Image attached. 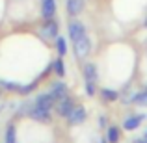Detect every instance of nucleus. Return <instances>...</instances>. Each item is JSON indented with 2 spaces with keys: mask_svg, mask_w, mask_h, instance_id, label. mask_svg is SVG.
<instances>
[{
  "mask_svg": "<svg viewBox=\"0 0 147 143\" xmlns=\"http://www.w3.org/2000/svg\"><path fill=\"white\" fill-rule=\"evenodd\" d=\"M73 45H75V56L76 58H86L88 54H90L91 43H90V39H88V36H84V37H80V39L73 41Z\"/></svg>",
  "mask_w": 147,
  "mask_h": 143,
  "instance_id": "nucleus-1",
  "label": "nucleus"
},
{
  "mask_svg": "<svg viewBox=\"0 0 147 143\" xmlns=\"http://www.w3.org/2000/svg\"><path fill=\"white\" fill-rule=\"evenodd\" d=\"M88 36L86 34V28H84V24L80 21H71L69 22V37H71V41H76L80 39V37Z\"/></svg>",
  "mask_w": 147,
  "mask_h": 143,
  "instance_id": "nucleus-2",
  "label": "nucleus"
},
{
  "mask_svg": "<svg viewBox=\"0 0 147 143\" xmlns=\"http://www.w3.org/2000/svg\"><path fill=\"white\" fill-rule=\"evenodd\" d=\"M67 121L71 123V125H82V123L86 121V110H84L82 106H75L71 110V113L67 115Z\"/></svg>",
  "mask_w": 147,
  "mask_h": 143,
  "instance_id": "nucleus-3",
  "label": "nucleus"
},
{
  "mask_svg": "<svg viewBox=\"0 0 147 143\" xmlns=\"http://www.w3.org/2000/svg\"><path fill=\"white\" fill-rule=\"evenodd\" d=\"M52 102H54V97L50 95V93H43V95H39V97L36 99L34 106L39 108V110H47V111H50V108H52Z\"/></svg>",
  "mask_w": 147,
  "mask_h": 143,
  "instance_id": "nucleus-4",
  "label": "nucleus"
},
{
  "mask_svg": "<svg viewBox=\"0 0 147 143\" xmlns=\"http://www.w3.org/2000/svg\"><path fill=\"white\" fill-rule=\"evenodd\" d=\"M73 108H75V102H73V99H69L67 95H65L63 99L58 100V113L63 115V117H67V115L71 113Z\"/></svg>",
  "mask_w": 147,
  "mask_h": 143,
  "instance_id": "nucleus-5",
  "label": "nucleus"
},
{
  "mask_svg": "<svg viewBox=\"0 0 147 143\" xmlns=\"http://www.w3.org/2000/svg\"><path fill=\"white\" fill-rule=\"evenodd\" d=\"M145 119V115H132V117H127L125 121H123V128L125 130H136L138 126H140V123Z\"/></svg>",
  "mask_w": 147,
  "mask_h": 143,
  "instance_id": "nucleus-6",
  "label": "nucleus"
},
{
  "mask_svg": "<svg viewBox=\"0 0 147 143\" xmlns=\"http://www.w3.org/2000/svg\"><path fill=\"white\" fill-rule=\"evenodd\" d=\"M84 9V0H67V13L71 17H76Z\"/></svg>",
  "mask_w": 147,
  "mask_h": 143,
  "instance_id": "nucleus-7",
  "label": "nucleus"
},
{
  "mask_svg": "<svg viewBox=\"0 0 147 143\" xmlns=\"http://www.w3.org/2000/svg\"><path fill=\"white\" fill-rule=\"evenodd\" d=\"M43 34H45L47 37H58V24L52 21V19H45Z\"/></svg>",
  "mask_w": 147,
  "mask_h": 143,
  "instance_id": "nucleus-8",
  "label": "nucleus"
},
{
  "mask_svg": "<svg viewBox=\"0 0 147 143\" xmlns=\"http://www.w3.org/2000/svg\"><path fill=\"white\" fill-rule=\"evenodd\" d=\"M54 11H56V4H54V0H43V4H41V13H43V17L45 19H52Z\"/></svg>",
  "mask_w": 147,
  "mask_h": 143,
  "instance_id": "nucleus-9",
  "label": "nucleus"
},
{
  "mask_svg": "<svg viewBox=\"0 0 147 143\" xmlns=\"http://www.w3.org/2000/svg\"><path fill=\"white\" fill-rule=\"evenodd\" d=\"M50 95L54 97V100L63 99V97L67 95V86H65L63 82H56V84L52 86V91H50Z\"/></svg>",
  "mask_w": 147,
  "mask_h": 143,
  "instance_id": "nucleus-10",
  "label": "nucleus"
},
{
  "mask_svg": "<svg viewBox=\"0 0 147 143\" xmlns=\"http://www.w3.org/2000/svg\"><path fill=\"white\" fill-rule=\"evenodd\" d=\"M28 113H30V117L37 119V121H49V119H50V113L47 110H39V108H36V106L30 108Z\"/></svg>",
  "mask_w": 147,
  "mask_h": 143,
  "instance_id": "nucleus-11",
  "label": "nucleus"
},
{
  "mask_svg": "<svg viewBox=\"0 0 147 143\" xmlns=\"http://www.w3.org/2000/svg\"><path fill=\"white\" fill-rule=\"evenodd\" d=\"M84 76H86V82H95L97 80V67H95V63L84 65Z\"/></svg>",
  "mask_w": 147,
  "mask_h": 143,
  "instance_id": "nucleus-12",
  "label": "nucleus"
},
{
  "mask_svg": "<svg viewBox=\"0 0 147 143\" xmlns=\"http://www.w3.org/2000/svg\"><path fill=\"white\" fill-rule=\"evenodd\" d=\"M108 141L110 143H117L119 141V128L117 126H110V128H108Z\"/></svg>",
  "mask_w": 147,
  "mask_h": 143,
  "instance_id": "nucleus-13",
  "label": "nucleus"
},
{
  "mask_svg": "<svg viewBox=\"0 0 147 143\" xmlns=\"http://www.w3.org/2000/svg\"><path fill=\"white\" fill-rule=\"evenodd\" d=\"M56 48H58V52L63 56V54L67 52V41H65L63 37H56Z\"/></svg>",
  "mask_w": 147,
  "mask_h": 143,
  "instance_id": "nucleus-14",
  "label": "nucleus"
},
{
  "mask_svg": "<svg viewBox=\"0 0 147 143\" xmlns=\"http://www.w3.org/2000/svg\"><path fill=\"white\" fill-rule=\"evenodd\" d=\"M54 73H56L58 76H61V78H63V75H65V65H63V61H61V60H56V61H54Z\"/></svg>",
  "mask_w": 147,
  "mask_h": 143,
  "instance_id": "nucleus-15",
  "label": "nucleus"
},
{
  "mask_svg": "<svg viewBox=\"0 0 147 143\" xmlns=\"http://www.w3.org/2000/svg\"><path fill=\"white\" fill-rule=\"evenodd\" d=\"M102 99L104 100H115V99H119V93L114 89H102Z\"/></svg>",
  "mask_w": 147,
  "mask_h": 143,
  "instance_id": "nucleus-16",
  "label": "nucleus"
},
{
  "mask_svg": "<svg viewBox=\"0 0 147 143\" xmlns=\"http://www.w3.org/2000/svg\"><path fill=\"white\" fill-rule=\"evenodd\" d=\"M6 143H17V138H15V126H7V130H6Z\"/></svg>",
  "mask_w": 147,
  "mask_h": 143,
  "instance_id": "nucleus-17",
  "label": "nucleus"
},
{
  "mask_svg": "<svg viewBox=\"0 0 147 143\" xmlns=\"http://www.w3.org/2000/svg\"><path fill=\"white\" fill-rule=\"evenodd\" d=\"M132 100H134V102H138V104H144V106H147V91H144V93H136Z\"/></svg>",
  "mask_w": 147,
  "mask_h": 143,
  "instance_id": "nucleus-18",
  "label": "nucleus"
},
{
  "mask_svg": "<svg viewBox=\"0 0 147 143\" xmlns=\"http://www.w3.org/2000/svg\"><path fill=\"white\" fill-rule=\"evenodd\" d=\"M86 93L90 95V97L95 95V86H93V82H86Z\"/></svg>",
  "mask_w": 147,
  "mask_h": 143,
  "instance_id": "nucleus-19",
  "label": "nucleus"
},
{
  "mask_svg": "<svg viewBox=\"0 0 147 143\" xmlns=\"http://www.w3.org/2000/svg\"><path fill=\"white\" fill-rule=\"evenodd\" d=\"M132 143H147V140H145V138H142V140H134Z\"/></svg>",
  "mask_w": 147,
  "mask_h": 143,
  "instance_id": "nucleus-20",
  "label": "nucleus"
},
{
  "mask_svg": "<svg viewBox=\"0 0 147 143\" xmlns=\"http://www.w3.org/2000/svg\"><path fill=\"white\" fill-rule=\"evenodd\" d=\"M99 143H106V141H104V140H100V141H99Z\"/></svg>",
  "mask_w": 147,
  "mask_h": 143,
  "instance_id": "nucleus-21",
  "label": "nucleus"
},
{
  "mask_svg": "<svg viewBox=\"0 0 147 143\" xmlns=\"http://www.w3.org/2000/svg\"><path fill=\"white\" fill-rule=\"evenodd\" d=\"M144 138H145V140H147V130H145V136H144Z\"/></svg>",
  "mask_w": 147,
  "mask_h": 143,
  "instance_id": "nucleus-22",
  "label": "nucleus"
},
{
  "mask_svg": "<svg viewBox=\"0 0 147 143\" xmlns=\"http://www.w3.org/2000/svg\"><path fill=\"white\" fill-rule=\"evenodd\" d=\"M144 26H147V21H145V22H144Z\"/></svg>",
  "mask_w": 147,
  "mask_h": 143,
  "instance_id": "nucleus-23",
  "label": "nucleus"
}]
</instances>
